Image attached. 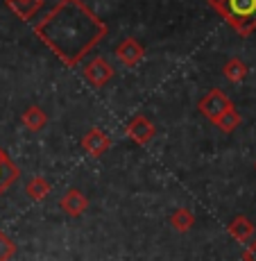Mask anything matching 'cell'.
Segmentation results:
<instances>
[{
  "instance_id": "cell-1",
  "label": "cell",
  "mask_w": 256,
  "mask_h": 261,
  "mask_svg": "<svg viewBox=\"0 0 256 261\" xmlns=\"http://www.w3.org/2000/svg\"><path fill=\"white\" fill-rule=\"evenodd\" d=\"M37 34L66 64H75L102 37L104 28L79 0H64L37 28Z\"/></svg>"
},
{
  "instance_id": "cell-2",
  "label": "cell",
  "mask_w": 256,
  "mask_h": 261,
  "mask_svg": "<svg viewBox=\"0 0 256 261\" xmlns=\"http://www.w3.org/2000/svg\"><path fill=\"white\" fill-rule=\"evenodd\" d=\"M213 5L240 32H249L256 25V0H213Z\"/></svg>"
},
{
  "instance_id": "cell-3",
  "label": "cell",
  "mask_w": 256,
  "mask_h": 261,
  "mask_svg": "<svg viewBox=\"0 0 256 261\" xmlns=\"http://www.w3.org/2000/svg\"><path fill=\"white\" fill-rule=\"evenodd\" d=\"M200 109H202L204 114H207L209 118H218L220 114H224L229 109V100L224 98V93H220V91H211L207 98L202 100V105H200Z\"/></svg>"
},
{
  "instance_id": "cell-4",
  "label": "cell",
  "mask_w": 256,
  "mask_h": 261,
  "mask_svg": "<svg viewBox=\"0 0 256 261\" xmlns=\"http://www.w3.org/2000/svg\"><path fill=\"white\" fill-rule=\"evenodd\" d=\"M111 75H113L111 66H109L104 59H93V62L87 66V77H89L91 84H95V87H102Z\"/></svg>"
},
{
  "instance_id": "cell-5",
  "label": "cell",
  "mask_w": 256,
  "mask_h": 261,
  "mask_svg": "<svg viewBox=\"0 0 256 261\" xmlns=\"http://www.w3.org/2000/svg\"><path fill=\"white\" fill-rule=\"evenodd\" d=\"M129 134H132L134 139H136L138 143H148L150 139H152V134H154V129H152V125L148 123L143 116H138L136 120H134L132 125H129Z\"/></svg>"
},
{
  "instance_id": "cell-6",
  "label": "cell",
  "mask_w": 256,
  "mask_h": 261,
  "mask_svg": "<svg viewBox=\"0 0 256 261\" xmlns=\"http://www.w3.org/2000/svg\"><path fill=\"white\" fill-rule=\"evenodd\" d=\"M62 207L66 209L68 214L77 216V214H82V212H84V207H87V200L82 198V193H79V191H70L66 198H64Z\"/></svg>"
},
{
  "instance_id": "cell-7",
  "label": "cell",
  "mask_w": 256,
  "mask_h": 261,
  "mask_svg": "<svg viewBox=\"0 0 256 261\" xmlns=\"http://www.w3.org/2000/svg\"><path fill=\"white\" fill-rule=\"evenodd\" d=\"M109 145L107 137H104L102 132H98V129H93V132H89V137L84 139V148L89 150L91 154H100L104 148Z\"/></svg>"
},
{
  "instance_id": "cell-8",
  "label": "cell",
  "mask_w": 256,
  "mask_h": 261,
  "mask_svg": "<svg viewBox=\"0 0 256 261\" xmlns=\"http://www.w3.org/2000/svg\"><path fill=\"white\" fill-rule=\"evenodd\" d=\"M118 55L123 57V62L127 64V66H134L140 59V46L136 41H125L123 46L118 48Z\"/></svg>"
},
{
  "instance_id": "cell-9",
  "label": "cell",
  "mask_w": 256,
  "mask_h": 261,
  "mask_svg": "<svg viewBox=\"0 0 256 261\" xmlns=\"http://www.w3.org/2000/svg\"><path fill=\"white\" fill-rule=\"evenodd\" d=\"M14 179H16V168H14L12 164L7 162V157L0 152V193H3Z\"/></svg>"
},
{
  "instance_id": "cell-10",
  "label": "cell",
  "mask_w": 256,
  "mask_h": 261,
  "mask_svg": "<svg viewBox=\"0 0 256 261\" xmlns=\"http://www.w3.org/2000/svg\"><path fill=\"white\" fill-rule=\"evenodd\" d=\"M215 120H218V125H220V127L224 129V132H232V129L236 127V125L240 123L238 114H236V112H232V107H229V109H227V112H224V114H220V116L215 118Z\"/></svg>"
},
{
  "instance_id": "cell-11",
  "label": "cell",
  "mask_w": 256,
  "mask_h": 261,
  "mask_svg": "<svg viewBox=\"0 0 256 261\" xmlns=\"http://www.w3.org/2000/svg\"><path fill=\"white\" fill-rule=\"evenodd\" d=\"M232 234L238 241H245L249 237V234H252V223H249V220H245V218H238L236 220V223L232 225Z\"/></svg>"
},
{
  "instance_id": "cell-12",
  "label": "cell",
  "mask_w": 256,
  "mask_h": 261,
  "mask_svg": "<svg viewBox=\"0 0 256 261\" xmlns=\"http://www.w3.org/2000/svg\"><path fill=\"white\" fill-rule=\"evenodd\" d=\"M224 73H227L229 80H234V82H238V80L245 77V73H247V68H245L243 62H238V59H234V62L227 64V68H224Z\"/></svg>"
},
{
  "instance_id": "cell-13",
  "label": "cell",
  "mask_w": 256,
  "mask_h": 261,
  "mask_svg": "<svg viewBox=\"0 0 256 261\" xmlns=\"http://www.w3.org/2000/svg\"><path fill=\"white\" fill-rule=\"evenodd\" d=\"M25 123H27L32 129H39L46 125V114L39 112V109H30V112L25 114Z\"/></svg>"
},
{
  "instance_id": "cell-14",
  "label": "cell",
  "mask_w": 256,
  "mask_h": 261,
  "mask_svg": "<svg viewBox=\"0 0 256 261\" xmlns=\"http://www.w3.org/2000/svg\"><path fill=\"white\" fill-rule=\"evenodd\" d=\"M27 191H30V195H32V198H43V195L48 193V187H46V182H43V179H34V182L27 187Z\"/></svg>"
},
{
  "instance_id": "cell-15",
  "label": "cell",
  "mask_w": 256,
  "mask_h": 261,
  "mask_svg": "<svg viewBox=\"0 0 256 261\" xmlns=\"http://www.w3.org/2000/svg\"><path fill=\"white\" fill-rule=\"evenodd\" d=\"M190 223H193V218H190L188 212H179L177 216H175V225H177L179 229H188Z\"/></svg>"
},
{
  "instance_id": "cell-16",
  "label": "cell",
  "mask_w": 256,
  "mask_h": 261,
  "mask_svg": "<svg viewBox=\"0 0 256 261\" xmlns=\"http://www.w3.org/2000/svg\"><path fill=\"white\" fill-rule=\"evenodd\" d=\"M12 254H14L12 243H9V241L0 234V259H7V257H12Z\"/></svg>"
},
{
  "instance_id": "cell-17",
  "label": "cell",
  "mask_w": 256,
  "mask_h": 261,
  "mask_svg": "<svg viewBox=\"0 0 256 261\" xmlns=\"http://www.w3.org/2000/svg\"><path fill=\"white\" fill-rule=\"evenodd\" d=\"M247 257H249V259H256V243H254V248L247 252Z\"/></svg>"
}]
</instances>
